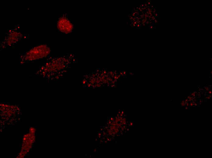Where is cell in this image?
I'll return each instance as SVG.
<instances>
[{
    "label": "cell",
    "mask_w": 212,
    "mask_h": 158,
    "mask_svg": "<svg viewBox=\"0 0 212 158\" xmlns=\"http://www.w3.org/2000/svg\"><path fill=\"white\" fill-rule=\"evenodd\" d=\"M69 55H50L34 71L35 77L49 81L58 79L65 72L69 64Z\"/></svg>",
    "instance_id": "cell-1"
},
{
    "label": "cell",
    "mask_w": 212,
    "mask_h": 158,
    "mask_svg": "<svg viewBox=\"0 0 212 158\" xmlns=\"http://www.w3.org/2000/svg\"><path fill=\"white\" fill-rule=\"evenodd\" d=\"M52 50L50 46L46 44L34 45L20 54L19 63L21 65H23L46 59L51 55Z\"/></svg>",
    "instance_id": "cell-2"
},
{
    "label": "cell",
    "mask_w": 212,
    "mask_h": 158,
    "mask_svg": "<svg viewBox=\"0 0 212 158\" xmlns=\"http://www.w3.org/2000/svg\"><path fill=\"white\" fill-rule=\"evenodd\" d=\"M29 37V35L23 32L18 25H16L7 31L4 38L0 41V49L11 48Z\"/></svg>",
    "instance_id": "cell-3"
},
{
    "label": "cell",
    "mask_w": 212,
    "mask_h": 158,
    "mask_svg": "<svg viewBox=\"0 0 212 158\" xmlns=\"http://www.w3.org/2000/svg\"><path fill=\"white\" fill-rule=\"evenodd\" d=\"M55 24L56 30L61 34H69L72 32L74 28L72 21L66 13L58 17L55 21Z\"/></svg>",
    "instance_id": "cell-4"
}]
</instances>
